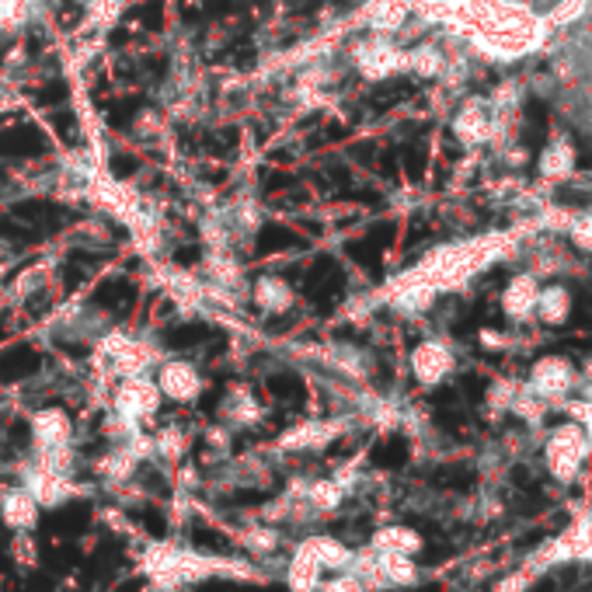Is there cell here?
Listing matches in <instances>:
<instances>
[{
    "instance_id": "6da1fadb",
    "label": "cell",
    "mask_w": 592,
    "mask_h": 592,
    "mask_svg": "<svg viewBox=\"0 0 592 592\" xmlns=\"http://www.w3.org/2000/svg\"><path fill=\"white\" fill-rule=\"evenodd\" d=\"M161 387L154 373H137V376H123L116 391H112V439H126L132 432H140L147 422H154L161 411Z\"/></svg>"
},
{
    "instance_id": "7a4b0ae2",
    "label": "cell",
    "mask_w": 592,
    "mask_h": 592,
    "mask_svg": "<svg viewBox=\"0 0 592 592\" xmlns=\"http://www.w3.org/2000/svg\"><path fill=\"white\" fill-rule=\"evenodd\" d=\"M98 370L112 380L123 376H137V373H154L161 352L150 346L140 335H126V332H112L98 341V352H94Z\"/></svg>"
},
{
    "instance_id": "3957f363",
    "label": "cell",
    "mask_w": 592,
    "mask_h": 592,
    "mask_svg": "<svg viewBox=\"0 0 592 592\" xmlns=\"http://www.w3.org/2000/svg\"><path fill=\"white\" fill-rule=\"evenodd\" d=\"M349 63L362 81H391L408 70V49L394 43V35H362L352 46Z\"/></svg>"
},
{
    "instance_id": "277c9868",
    "label": "cell",
    "mask_w": 592,
    "mask_h": 592,
    "mask_svg": "<svg viewBox=\"0 0 592 592\" xmlns=\"http://www.w3.org/2000/svg\"><path fill=\"white\" fill-rule=\"evenodd\" d=\"M592 443L589 436L579 422H565L558 426L550 436H547V446H544V464H547V474L554 477V481H576L585 456H589Z\"/></svg>"
},
{
    "instance_id": "5b68a950",
    "label": "cell",
    "mask_w": 592,
    "mask_h": 592,
    "mask_svg": "<svg viewBox=\"0 0 592 592\" xmlns=\"http://www.w3.org/2000/svg\"><path fill=\"white\" fill-rule=\"evenodd\" d=\"M32 491V499L39 502L43 509H60L73 499H81L84 495V485H78V477L73 474H56V471H43L35 467L32 461L22 467V481Z\"/></svg>"
},
{
    "instance_id": "8992f818",
    "label": "cell",
    "mask_w": 592,
    "mask_h": 592,
    "mask_svg": "<svg viewBox=\"0 0 592 592\" xmlns=\"http://www.w3.org/2000/svg\"><path fill=\"white\" fill-rule=\"evenodd\" d=\"M154 380L161 387V397L175 401V405H193V401H199V394L206 391L199 367L188 359H161L154 370Z\"/></svg>"
},
{
    "instance_id": "52a82bcc",
    "label": "cell",
    "mask_w": 592,
    "mask_h": 592,
    "mask_svg": "<svg viewBox=\"0 0 592 592\" xmlns=\"http://www.w3.org/2000/svg\"><path fill=\"white\" fill-rule=\"evenodd\" d=\"M526 387L550 405V401H565L571 391H576L579 376H576V367H571L565 356H544V359L533 362Z\"/></svg>"
},
{
    "instance_id": "ba28073f",
    "label": "cell",
    "mask_w": 592,
    "mask_h": 592,
    "mask_svg": "<svg viewBox=\"0 0 592 592\" xmlns=\"http://www.w3.org/2000/svg\"><path fill=\"white\" fill-rule=\"evenodd\" d=\"M408 367H411V376H415L422 387H439V384H443V380L453 373L456 356H453V349H450V341H443V338H426V341H418V346L411 349Z\"/></svg>"
},
{
    "instance_id": "9c48e42d",
    "label": "cell",
    "mask_w": 592,
    "mask_h": 592,
    "mask_svg": "<svg viewBox=\"0 0 592 592\" xmlns=\"http://www.w3.org/2000/svg\"><path fill=\"white\" fill-rule=\"evenodd\" d=\"M499 126L502 123L495 119L488 98H467L453 116V137L464 147H481L495 137V132H499Z\"/></svg>"
},
{
    "instance_id": "30bf717a",
    "label": "cell",
    "mask_w": 592,
    "mask_h": 592,
    "mask_svg": "<svg viewBox=\"0 0 592 592\" xmlns=\"http://www.w3.org/2000/svg\"><path fill=\"white\" fill-rule=\"evenodd\" d=\"M39 515H43V506L32 499V491L25 485H11L0 495V523L11 533H35Z\"/></svg>"
},
{
    "instance_id": "8fae6325",
    "label": "cell",
    "mask_w": 592,
    "mask_h": 592,
    "mask_svg": "<svg viewBox=\"0 0 592 592\" xmlns=\"http://www.w3.org/2000/svg\"><path fill=\"white\" fill-rule=\"evenodd\" d=\"M32 450L73 446V418L63 408H39L32 411Z\"/></svg>"
},
{
    "instance_id": "7c38bea8",
    "label": "cell",
    "mask_w": 592,
    "mask_h": 592,
    "mask_svg": "<svg viewBox=\"0 0 592 592\" xmlns=\"http://www.w3.org/2000/svg\"><path fill=\"white\" fill-rule=\"evenodd\" d=\"M436 297H439L436 286L426 282L418 272H411V276H405V279H397V286L391 290L387 300H391L394 314H401V317H422V314L432 311Z\"/></svg>"
},
{
    "instance_id": "4fadbf2b",
    "label": "cell",
    "mask_w": 592,
    "mask_h": 592,
    "mask_svg": "<svg viewBox=\"0 0 592 592\" xmlns=\"http://www.w3.org/2000/svg\"><path fill=\"white\" fill-rule=\"evenodd\" d=\"M346 429L341 422H324V418H314V422H300L293 426L290 432L279 436V450L286 453H314V450H324L328 443H335L338 432Z\"/></svg>"
},
{
    "instance_id": "5bb4252c",
    "label": "cell",
    "mask_w": 592,
    "mask_h": 592,
    "mask_svg": "<svg viewBox=\"0 0 592 592\" xmlns=\"http://www.w3.org/2000/svg\"><path fill=\"white\" fill-rule=\"evenodd\" d=\"M411 11L415 4H408V0H367L359 11V22L373 35H394L408 25Z\"/></svg>"
},
{
    "instance_id": "9a60e30c",
    "label": "cell",
    "mask_w": 592,
    "mask_h": 592,
    "mask_svg": "<svg viewBox=\"0 0 592 592\" xmlns=\"http://www.w3.org/2000/svg\"><path fill=\"white\" fill-rule=\"evenodd\" d=\"M537 293H541V286H537V276H533V272L509 279L506 290H502V314L509 321H515V324L530 321L533 307H537Z\"/></svg>"
},
{
    "instance_id": "2e32d148",
    "label": "cell",
    "mask_w": 592,
    "mask_h": 592,
    "mask_svg": "<svg viewBox=\"0 0 592 592\" xmlns=\"http://www.w3.org/2000/svg\"><path fill=\"white\" fill-rule=\"evenodd\" d=\"M300 547L324 568V576H328V571H346L356 554L346 541L332 537V533H307V537L300 541Z\"/></svg>"
},
{
    "instance_id": "e0dca14e",
    "label": "cell",
    "mask_w": 592,
    "mask_h": 592,
    "mask_svg": "<svg viewBox=\"0 0 592 592\" xmlns=\"http://www.w3.org/2000/svg\"><path fill=\"white\" fill-rule=\"evenodd\" d=\"M367 547H373L376 554H408V558H418L426 541H422V533L405 526V523H387V526H376L370 533Z\"/></svg>"
},
{
    "instance_id": "ac0fdd59",
    "label": "cell",
    "mask_w": 592,
    "mask_h": 592,
    "mask_svg": "<svg viewBox=\"0 0 592 592\" xmlns=\"http://www.w3.org/2000/svg\"><path fill=\"white\" fill-rule=\"evenodd\" d=\"M349 488L338 481V477H314V481H307L303 477V488H300V499L307 502V509L314 515H332L341 509V502H346Z\"/></svg>"
},
{
    "instance_id": "d6986e66",
    "label": "cell",
    "mask_w": 592,
    "mask_h": 592,
    "mask_svg": "<svg viewBox=\"0 0 592 592\" xmlns=\"http://www.w3.org/2000/svg\"><path fill=\"white\" fill-rule=\"evenodd\" d=\"M282 582H286V589H290V592H317L321 582H324V568L297 544L293 554H290V561H286Z\"/></svg>"
},
{
    "instance_id": "ffe728a7",
    "label": "cell",
    "mask_w": 592,
    "mask_h": 592,
    "mask_svg": "<svg viewBox=\"0 0 592 592\" xmlns=\"http://www.w3.org/2000/svg\"><path fill=\"white\" fill-rule=\"evenodd\" d=\"M252 300H255V307L262 314H286V311H293V303H297V293H293V286L279 279V276H262L255 286H252Z\"/></svg>"
},
{
    "instance_id": "44dd1931",
    "label": "cell",
    "mask_w": 592,
    "mask_h": 592,
    "mask_svg": "<svg viewBox=\"0 0 592 592\" xmlns=\"http://www.w3.org/2000/svg\"><path fill=\"white\" fill-rule=\"evenodd\" d=\"M571 307H576V300H571V290L561 282H550L547 290L537 293V307H533V317L547 328H558V324H568L571 317Z\"/></svg>"
},
{
    "instance_id": "7402d4cb",
    "label": "cell",
    "mask_w": 592,
    "mask_h": 592,
    "mask_svg": "<svg viewBox=\"0 0 592 592\" xmlns=\"http://www.w3.org/2000/svg\"><path fill=\"white\" fill-rule=\"evenodd\" d=\"M376 568H380V579H384L387 589H408V585H418V579H422V571H418L415 558H408V554H376Z\"/></svg>"
},
{
    "instance_id": "603a6c76",
    "label": "cell",
    "mask_w": 592,
    "mask_h": 592,
    "mask_svg": "<svg viewBox=\"0 0 592 592\" xmlns=\"http://www.w3.org/2000/svg\"><path fill=\"white\" fill-rule=\"evenodd\" d=\"M279 544H282V533H279V526H272V523H247L241 533H237V547H244L252 558H272V554L279 550Z\"/></svg>"
},
{
    "instance_id": "cb8c5ba5",
    "label": "cell",
    "mask_w": 592,
    "mask_h": 592,
    "mask_svg": "<svg viewBox=\"0 0 592 592\" xmlns=\"http://www.w3.org/2000/svg\"><path fill=\"white\" fill-rule=\"evenodd\" d=\"M220 418H223V426L247 429V426H255L258 418H262V408H258L255 394H247V391L241 387V391H231V394L223 397V405H220Z\"/></svg>"
},
{
    "instance_id": "d4e9b609",
    "label": "cell",
    "mask_w": 592,
    "mask_h": 592,
    "mask_svg": "<svg viewBox=\"0 0 592 592\" xmlns=\"http://www.w3.org/2000/svg\"><path fill=\"white\" fill-rule=\"evenodd\" d=\"M408 70L418 73V78H443V73L450 70V56L439 49L436 43H422V46H411L408 49Z\"/></svg>"
},
{
    "instance_id": "484cf974",
    "label": "cell",
    "mask_w": 592,
    "mask_h": 592,
    "mask_svg": "<svg viewBox=\"0 0 592 592\" xmlns=\"http://www.w3.org/2000/svg\"><path fill=\"white\" fill-rule=\"evenodd\" d=\"M576 171V147L568 140H554L541 154V175L544 178H568Z\"/></svg>"
},
{
    "instance_id": "4316f807",
    "label": "cell",
    "mask_w": 592,
    "mask_h": 592,
    "mask_svg": "<svg viewBox=\"0 0 592 592\" xmlns=\"http://www.w3.org/2000/svg\"><path fill=\"white\" fill-rule=\"evenodd\" d=\"M188 450V432L182 426H164L154 432V461L178 464Z\"/></svg>"
},
{
    "instance_id": "83f0119b",
    "label": "cell",
    "mask_w": 592,
    "mask_h": 592,
    "mask_svg": "<svg viewBox=\"0 0 592 592\" xmlns=\"http://www.w3.org/2000/svg\"><path fill=\"white\" fill-rule=\"evenodd\" d=\"M561 537L568 544L571 561H592V512H582Z\"/></svg>"
},
{
    "instance_id": "f1b7e54d",
    "label": "cell",
    "mask_w": 592,
    "mask_h": 592,
    "mask_svg": "<svg viewBox=\"0 0 592 592\" xmlns=\"http://www.w3.org/2000/svg\"><path fill=\"white\" fill-rule=\"evenodd\" d=\"M317 592H367V589H362V582L352 576V571H332Z\"/></svg>"
},
{
    "instance_id": "f546056e",
    "label": "cell",
    "mask_w": 592,
    "mask_h": 592,
    "mask_svg": "<svg viewBox=\"0 0 592 592\" xmlns=\"http://www.w3.org/2000/svg\"><path fill=\"white\" fill-rule=\"evenodd\" d=\"M11 558L22 568L35 565V541H32V533H14V537H11Z\"/></svg>"
},
{
    "instance_id": "4dcf8cb0",
    "label": "cell",
    "mask_w": 592,
    "mask_h": 592,
    "mask_svg": "<svg viewBox=\"0 0 592 592\" xmlns=\"http://www.w3.org/2000/svg\"><path fill=\"white\" fill-rule=\"evenodd\" d=\"M571 241H576V247H582V252H592V217H579L571 223Z\"/></svg>"
},
{
    "instance_id": "1f68e13d",
    "label": "cell",
    "mask_w": 592,
    "mask_h": 592,
    "mask_svg": "<svg viewBox=\"0 0 592 592\" xmlns=\"http://www.w3.org/2000/svg\"><path fill=\"white\" fill-rule=\"evenodd\" d=\"M533 582V576L523 568V571H515V576H509V579H502L499 585H495V592H523L526 585Z\"/></svg>"
}]
</instances>
